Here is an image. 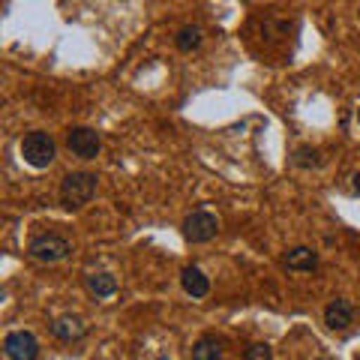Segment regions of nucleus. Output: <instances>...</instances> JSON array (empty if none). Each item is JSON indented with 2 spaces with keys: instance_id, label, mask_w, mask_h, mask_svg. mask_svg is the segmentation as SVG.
Returning <instances> with one entry per match:
<instances>
[{
  "instance_id": "nucleus-9",
  "label": "nucleus",
  "mask_w": 360,
  "mask_h": 360,
  "mask_svg": "<svg viewBox=\"0 0 360 360\" xmlns=\"http://www.w3.org/2000/svg\"><path fill=\"white\" fill-rule=\"evenodd\" d=\"M285 267L295 270V274H312L319 267V252L309 250V246H295L285 255Z\"/></svg>"
},
{
  "instance_id": "nucleus-17",
  "label": "nucleus",
  "mask_w": 360,
  "mask_h": 360,
  "mask_svg": "<svg viewBox=\"0 0 360 360\" xmlns=\"http://www.w3.org/2000/svg\"><path fill=\"white\" fill-rule=\"evenodd\" d=\"M357 120H360V108H357Z\"/></svg>"
},
{
  "instance_id": "nucleus-14",
  "label": "nucleus",
  "mask_w": 360,
  "mask_h": 360,
  "mask_svg": "<svg viewBox=\"0 0 360 360\" xmlns=\"http://www.w3.org/2000/svg\"><path fill=\"white\" fill-rule=\"evenodd\" d=\"M243 360H274V348H270L267 342H252L243 352Z\"/></svg>"
},
{
  "instance_id": "nucleus-5",
  "label": "nucleus",
  "mask_w": 360,
  "mask_h": 360,
  "mask_svg": "<svg viewBox=\"0 0 360 360\" xmlns=\"http://www.w3.org/2000/svg\"><path fill=\"white\" fill-rule=\"evenodd\" d=\"M66 148H70V153L78 156V160H96L99 150H103V139H99L96 129L75 127L66 132Z\"/></svg>"
},
{
  "instance_id": "nucleus-15",
  "label": "nucleus",
  "mask_w": 360,
  "mask_h": 360,
  "mask_svg": "<svg viewBox=\"0 0 360 360\" xmlns=\"http://www.w3.org/2000/svg\"><path fill=\"white\" fill-rule=\"evenodd\" d=\"M321 160H319V153H315L312 148H300L297 153H295V165H300V168H312V165H319Z\"/></svg>"
},
{
  "instance_id": "nucleus-7",
  "label": "nucleus",
  "mask_w": 360,
  "mask_h": 360,
  "mask_svg": "<svg viewBox=\"0 0 360 360\" xmlns=\"http://www.w3.org/2000/svg\"><path fill=\"white\" fill-rule=\"evenodd\" d=\"M354 321V307L348 300H330L328 307H324V324H328L330 330H348Z\"/></svg>"
},
{
  "instance_id": "nucleus-4",
  "label": "nucleus",
  "mask_w": 360,
  "mask_h": 360,
  "mask_svg": "<svg viewBox=\"0 0 360 360\" xmlns=\"http://www.w3.org/2000/svg\"><path fill=\"white\" fill-rule=\"evenodd\" d=\"M219 231V219L213 217L210 210H195L189 213V217L184 219V238L186 243H207L217 238Z\"/></svg>"
},
{
  "instance_id": "nucleus-6",
  "label": "nucleus",
  "mask_w": 360,
  "mask_h": 360,
  "mask_svg": "<svg viewBox=\"0 0 360 360\" xmlns=\"http://www.w3.org/2000/svg\"><path fill=\"white\" fill-rule=\"evenodd\" d=\"M4 352L9 360H37L39 357V342L30 330H13L4 340Z\"/></svg>"
},
{
  "instance_id": "nucleus-16",
  "label": "nucleus",
  "mask_w": 360,
  "mask_h": 360,
  "mask_svg": "<svg viewBox=\"0 0 360 360\" xmlns=\"http://www.w3.org/2000/svg\"><path fill=\"white\" fill-rule=\"evenodd\" d=\"M354 193H357V195H360V172H357V174H354Z\"/></svg>"
},
{
  "instance_id": "nucleus-1",
  "label": "nucleus",
  "mask_w": 360,
  "mask_h": 360,
  "mask_svg": "<svg viewBox=\"0 0 360 360\" xmlns=\"http://www.w3.org/2000/svg\"><path fill=\"white\" fill-rule=\"evenodd\" d=\"M96 186H99V180L90 172L66 174L63 184H60V205L66 210H82L84 205H90V198L96 195Z\"/></svg>"
},
{
  "instance_id": "nucleus-2",
  "label": "nucleus",
  "mask_w": 360,
  "mask_h": 360,
  "mask_svg": "<svg viewBox=\"0 0 360 360\" xmlns=\"http://www.w3.org/2000/svg\"><path fill=\"white\" fill-rule=\"evenodd\" d=\"M21 156H25V162L30 168H49L54 162V156H58V144H54L49 132L33 129L21 139Z\"/></svg>"
},
{
  "instance_id": "nucleus-10",
  "label": "nucleus",
  "mask_w": 360,
  "mask_h": 360,
  "mask_svg": "<svg viewBox=\"0 0 360 360\" xmlns=\"http://www.w3.org/2000/svg\"><path fill=\"white\" fill-rule=\"evenodd\" d=\"M84 333H87V324L82 319H72V315L58 319L51 324V336L54 340H63V342H75V340H82Z\"/></svg>"
},
{
  "instance_id": "nucleus-13",
  "label": "nucleus",
  "mask_w": 360,
  "mask_h": 360,
  "mask_svg": "<svg viewBox=\"0 0 360 360\" xmlns=\"http://www.w3.org/2000/svg\"><path fill=\"white\" fill-rule=\"evenodd\" d=\"M177 49L180 51H195L198 45H201V27L198 25H186V27H180V33H177Z\"/></svg>"
},
{
  "instance_id": "nucleus-11",
  "label": "nucleus",
  "mask_w": 360,
  "mask_h": 360,
  "mask_svg": "<svg viewBox=\"0 0 360 360\" xmlns=\"http://www.w3.org/2000/svg\"><path fill=\"white\" fill-rule=\"evenodd\" d=\"M193 360H225V345L217 336H201L193 345Z\"/></svg>"
},
{
  "instance_id": "nucleus-12",
  "label": "nucleus",
  "mask_w": 360,
  "mask_h": 360,
  "mask_svg": "<svg viewBox=\"0 0 360 360\" xmlns=\"http://www.w3.org/2000/svg\"><path fill=\"white\" fill-rule=\"evenodd\" d=\"M87 288L96 297H111L117 291V279L111 274H94V276H87Z\"/></svg>"
},
{
  "instance_id": "nucleus-3",
  "label": "nucleus",
  "mask_w": 360,
  "mask_h": 360,
  "mask_svg": "<svg viewBox=\"0 0 360 360\" xmlns=\"http://www.w3.org/2000/svg\"><path fill=\"white\" fill-rule=\"evenodd\" d=\"M70 252H72V240L63 238L60 231H45V234H37V238L30 240V255L37 258V262H45V264L63 262Z\"/></svg>"
},
{
  "instance_id": "nucleus-8",
  "label": "nucleus",
  "mask_w": 360,
  "mask_h": 360,
  "mask_svg": "<svg viewBox=\"0 0 360 360\" xmlns=\"http://www.w3.org/2000/svg\"><path fill=\"white\" fill-rule=\"evenodd\" d=\"M180 285H184V291L193 300H201V297H207V291H210V279L205 276V270L184 267V274H180Z\"/></svg>"
}]
</instances>
